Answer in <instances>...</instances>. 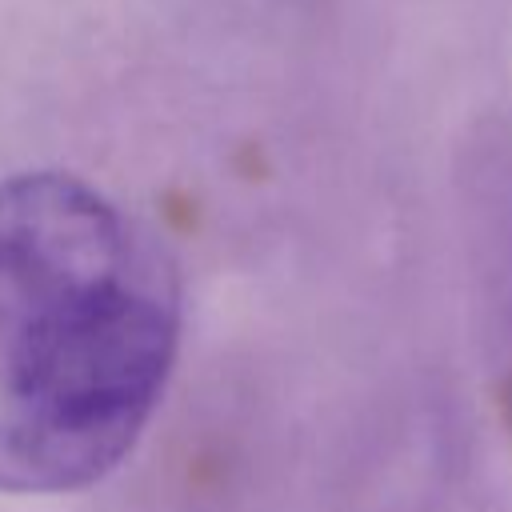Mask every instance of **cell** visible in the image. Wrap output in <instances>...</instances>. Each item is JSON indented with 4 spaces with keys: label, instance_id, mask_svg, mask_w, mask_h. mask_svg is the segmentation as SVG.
<instances>
[{
    "label": "cell",
    "instance_id": "1",
    "mask_svg": "<svg viewBox=\"0 0 512 512\" xmlns=\"http://www.w3.org/2000/svg\"><path fill=\"white\" fill-rule=\"evenodd\" d=\"M180 348L164 244L68 172L0 184V492H80L148 428Z\"/></svg>",
    "mask_w": 512,
    "mask_h": 512
}]
</instances>
